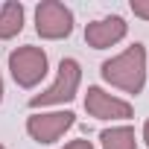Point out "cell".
<instances>
[{
	"instance_id": "5b68a950",
	"label": "cell",
	"mask_w": 149,
	"mask_h": 149,
	"mask_svg": "<svg viewBox=\"0 0 149 149\" xmlns=\"http://www.w3.org/2000/svg\"><path fill=\"white\" fill-rule=\"evenodd\" d=\"M73 123H76L73 111H32L26 117V134L35 143H56Z\"/></svg>"
},
{
	"instance_id": "7a4b0ae2",
	"label": "cell",
	"mask_w": 149,
	"mask_h": 149,
	"mask_svg": "<svg viewBox=\"0 0 149 149\" xmlns=\"http://www.w3.org/2000/svg\"><path fill=\"white\" fill-rule=\"evenodd\" d=\"M79 82H82V67L76 58H61L58 61V73H56V82L50 88H44L41 94L29 97V108L38 111L44 105H61V102H70L79 91Z\"/></svg>"
},
{
	"instance_id": "52a82bcc",
	"label": "cell",
	"mask_w": 149,
	"mask_h": 149,
	"mask_svg": "<svg viewBox=\"0 0 149 149\" xmlns=\"http://www.w3.org/2000/svg\"><path fill=\"white\" fill-rule=\"evenodd\" d=\"M129 32V24L120 18V15H108V18H100V21H91L85 26V44L94 47V50H108L114 47L117 41H123Z\"/></svg>"
},
{
	"instance_id": "3957f363",
	"label": "cell",
	"mask_w": 149,
	"mask_h": 149,
	"mask_svg": "<svg viewBox=\"0 0 149 149\" xmlns=\"http://www.w3.org/2000/svg\"><path fill=\"white\" fill-rule=\"evenodd\" d=\"M47 67H50L47 53L35 44H24L9 53V73H12L15 85H21V88H35L47 76Z\"/></svg>"
},
{
	"instance_id": "6da1fadb",
	"label": "cell",
	"mask_w": 149,
	"mask_h": 149,
	"mask_svg": "<svg viewBox=\"0 0 149 149\" xmlns=\"http://www.w3.org/2000/svg\"><path fill=\"white\" fill-rule=\"evenodd\" d=\"M100 73L111 88H120L123 94L137 97L143 91V85H146V47L140 41H134L123 53L105 58L100 64Z\"/></svg>"
},
{
	"instance_id": "ba28073f",
	"label": "cell",
	"mask_w": 149,
	"mask_h": 149,
	"mask_svg": "<svg viewBox=\"0 0 149 149\" xmlns=\"http://www.w3.org/2000/svg\"><path fill=\"white\" fill-rule=\"evenodd\" d=\"M24 29V3L6 0L0 6V41H9Z\"/></svg>"
},
{
	"instance_id": "277c9868",
	"label": "cell",
	"mask_w": 149,
	"mask_h": 149,
	"mask_svg": "<svg viewBox=\"0 0 149 149\" xmlns=\"http://www.w3.org/2000/svg\"><path fill=\"white\" fill-rule=\"evenodd\" d=\"M35 32L44 41H58L73 32V12L58 0H44L35 6Z\"/></svg>"
},
{
	"instance_id": "7c38bea8",
	"label": "cell",
	"mask_w": 149,
	"mask_h": 149,
	"mask_svg": "<svg viewBox=\"0 0 149 149\" xmlns=\"http://www.w3.org/2000/svg\"><path fill=\"white\" fill-rule=\"evenodd\" d=\"M140 137H143V143H146V146H149V120H146V123H143V132H140Z\"/></svg>"
},
{
	"instance_id": "9c48e42d",
	"label": "cell",
	"mask_w": 149,
	"mask_h": 149,
	"mask_svg": "<svg viewBox=\"0 0 149 149\" xmlns=\"http://www.w3.org/2000/svg\"><path fill=\"white\" fill-rule=\"evenodd\" d=\"M102 149H137V134L132 126H111L100 132Z\"/></svg>"
},
{
	"instance_id": "8fae6325",
	"label": "cell",
	"mask_w": 149,
	"mask_h": 149,
	"mask_svg": "<svg viewBox=\"0 0 149 149\" xmlns=\"http://www.w3.org/2000/svg\"><path fill=\"white\" fill-rule=\"evenodd\" d=\"M61 149H94V143H91V140H85V137H79V140H70V143H64Z\"/></svg>"
},
{
	"instance_id": "4fadbf2b",
	"label": "cell",
	"mask_w": 149,
	"mask_h": 149,
	"mask_svg": "<svg viewBox=\"0 0 149 149\" xmlns=\"http://www.w3.org/2000/svg\"><path fill=\"white\" fill-rule=\"evenodd\" d=\"M0 102H3V79H0Z\"/></svg>"
},
{
	"instance_id": "30bf717a",
	"label": "cell",
	"mask_w": 149,
	"mask_h": 149,
	"mask_svg": "<svg viewBox=\"0 0 149 149\" xmlns=\"http://www.w3.org/2000/svg\"><path fill=\"white\" fill-rule=\"evenodd\" d=\"M129 9H132L137 18L149 21V0H132V3H129Z\"/></svg>"
},
{
	"instance_id": "8992f818",
	"label": "cell",
	"mask_w": 149,
	"mask_h": 149,
	"mask_svg": "<svg viewBox=\"0 0 149 149\" xmlns=\"http://www.w3.org/2000/svg\"><path fill=\"white\" fill-rule=\"evenodd\" d=\"M85 111L94 120H129L132 117V102L111 97L108 91H102L100 85H88L85 94Z\"/></svg>"
},
{
	"instance_id": "5bb4252c",
	"label": "cell",
	"mask_w": 149,
	"mask_h": 149,
	"mask_svg": "<svg viewBox=\"0 0 149 149\" xmlns=\"http://www.w3.org/2000/svg\"><path fill=\"white\" fill-rule=\"evenodd\" d=\"M0 149H6V146H3V143H0Z\"/></svg>"
}]
</instances>
